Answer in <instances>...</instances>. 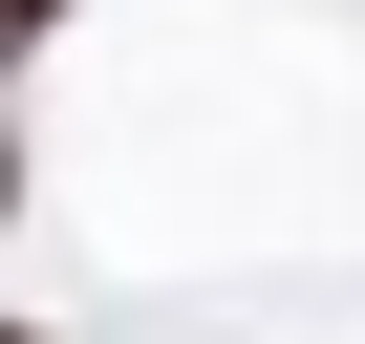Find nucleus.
<instances>
[{"label": "nucleus", "instance_id": "f03ea898", "mask_svg": "<svg viewBox=\"0 0 365 344\" xmlns=\"http://www.w3.org/2000/svg\"><path fill=\"white\" fill-rule=\"evenodd\" d=\"M0 344H43V323H0Z\"/></svg>", "mask_w": 365, "mask_h": 344}, {"label": "nucleus", "instance_id": "f257e3e1", "mask_svg": "<svg viewBox=\"0 0 365 344\" xmlns=\"http://www.w3.org/2000/svg\"><path fill=\"white\" fill-rule=\"evenodd\" d=\"M43 22H65V0H0V65H22V44H43Z\"/></svg>", "mask_w": 365, "mask_h": 344}]
</instances>
